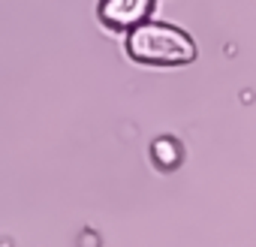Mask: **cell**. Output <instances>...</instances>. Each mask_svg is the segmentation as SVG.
I'll return each instance as SVG.
<instances>
[{
    "mask_svg": "<svg viewBox=\"0 0 256 247\" xmlns=\"http://www.w3.org/2000/svg\"><path fill=\"white\" fill-rule=\"evenodd\" d=\"M151 151H154V160H157L160 166H166V169H172V166L181 160V148H178V142H175V139H166V136L157 139Z\"/></svg>",
    "mask_w": 256,
    "mask_h": 247,
    "instance_id": "3957f363",
    "label": "cell"
},
{
    "mask_svg": "<svg viewBox=\"0 0 256 247\" xmlns=\"http://www.w3.org/2000/svg\"><path fill=\"white\" fill-rule=\"evenodd\" d=\"M154 10L151 0H106L100 6V18L114 24V28H136L148 22V12Z\"/></svg>",
    "mask_w": 256,
    "mask_h": 247,
    "instance_id": "7a4b0ae2",
    "label": "cell"
},
{
    "mask_svg": "<svg viewBox=\"0 0 256 247\" xmlns=\"http://www.w3.org/2000/svg\"><path fill=\"white\" fill-rule=\"evenodd\" d=\"M126 48L142 64H190L196 58V42L175 24L142 22L126 36Z\"/></svg>",
    "mask_w": 256,
    "mask_h": 247,
    "instance_id": "6da1fadb",
    "label": "cell"
}]
</instances>
